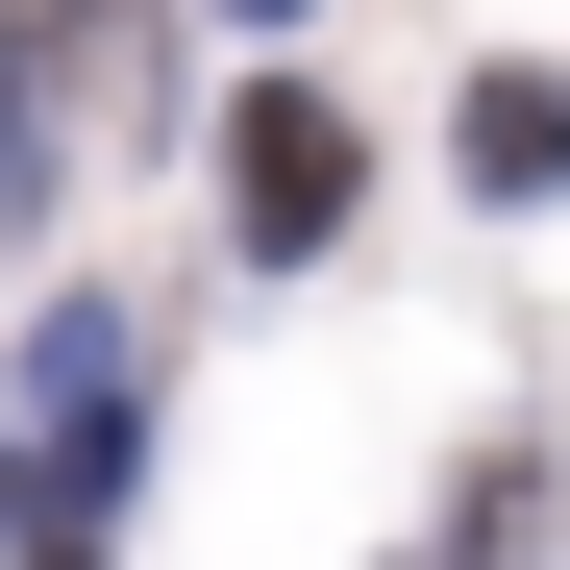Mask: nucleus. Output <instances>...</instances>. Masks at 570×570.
<instances>
[{"mask_svg":"<svg viewBox=\"0 0 570 570\" xmlns=\"http://www.w3.org/2000/svg\"><path fill=\"white\" fill-rule=\"evenodd\" d=\"M521 546H546V471L497 446V471H471V546H446V570H521Z\"/></svg>","mask_w":570,"mask_h":570,"instance_id":"423d86ee","label":"nucleus"},{"mask_svg":"<svg viewBox=\"0 0 570 570\" xmlns=\"http://www.w3.org/2000/svg\"><path fill=\"white\" fill-rule=\"evenodd\" d=\"M224 26H298V0H224Z\"/></svg>","mask_w":570,"mask_h":570,"instance_id":"0eeeda50","label":"nucleus"},{"mask_svg":"<svg viewBox=\"0 0 570 570\" xmlns=\"http://www.w3.org/2000/svg\"><path fill=\"white\" fill-rule=\"evenodd\" d=\"M50 26H75V100H100V125H149V0H50Z\"/></svg>","mask_w":570,"mask_h":570,"instance_id":"39448f33","label":"nucleus"},{"mask_svg":"<svg viewBox=\"0 0 570 570\" xmlns=\"http://www.w3.org/2000/svg\"><path fill=\"white\" fill-rule=\"evenodd\" d=\"M224 199H248V248H273V273L347 224V125L298 100V75H248V100H224Z\"/></svg>","mask_w":570,"mask_h":570,"instance_id":"f03ea898","label":"nucleus"},{"mask_svg":"<svg viewBox=\"0 0 570 570\" xmlns=\"http://www.w3.org/2000/svg\"><path fill=\"white\" fill-rule=\"evenodd\" d=\"M446 174H471V199H570V75H471Z\"/></svg>","mask_w":570,"mask_h":570,"instance_id":"20e7f679","label":"nucleus"},{"mask_svg":"<svg viewBox=\"0 0 570 570\" xmlns=\"http://www.w3.org/2000/svg\"><path fill=\"white\" fill-rule=\"evenodd\" d=\"M50 75H75V26H26V0H0V248H26V199L75 174V125H100V100H50Z\"/></svg>","mask_w":570,"mask_h":570,"instance_id":"7ed1b4c3","label":"nucleus"},{"mask_svg":"<svg viewBox=\"0 0 570 570\" xmlns=\"http://www.w3.org/2000/svg\"><path fill=\"white\" fill-rule=\"evenodd\" d=\"M125 422H149L125 298H50L26 372H0V570H100L125 546Z\"/></svg>","mask_w":570,"mask_h":570,"instance_id":"f257e3e1","label":"nucleus"}]
</instances>
